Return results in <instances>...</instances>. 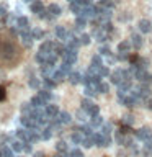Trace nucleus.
<instances>
[{
    "label": "nucleus",
    "instance_id": "nucleus-4",
    "mask_svg": "<svg viewBox=\"0 0 152 157\" xmlns=\"http://www.w3.org/2000/svg\"><path fill=\"white\" fill-rule=\"evenodd\" d=\"M129 71H131V74H132V78H136L137 82H141V83H147V85H152V74L147 72V69L131 66Z\"/></svg>",
    "mask_w": 152,
    "mask_h": 157
},
{
    "label": "nucleus",
    "instance_id": "nucleus-40",
    "mask_svg": "<svg viewBox=\"0 0 152 157\" xmlns=\"http://www.w3.org/2000/svg\"><path fill=\"white\" fill-rule=\"evenodd\" d=\"M144 103H146V108H149V110H152V95L147 98V100H144Z\"/></svg>",
    "mask_w": 152,
    "mask_h": 157
},
{
    "label": "nucleus",
    "instance_id": "nucleus-20",
    "mask_svg": "<svg viewBox=\"0 0 152 157\" xmlns=\"http://www.w3.org/2000/svg\"><path fill=\"white\" fill-rule=\"evenodd\" d=\"M44 10H46V8L43 7V3L39 2V0H36V2L31 3V12H33V13H38V15H39V13H43Z\"/></svg>",
    "mask_w": 152,
    "mask_h": 157
},
{
    "label": "nucleus",
    "instance_id": "nucleus-11",
    "mask_svg": "<svg viewBox=\"0 0 152 157\" xmlns=\"http://www.w3.org/2000/svg\"><path fill=\"white\" fill-rule=\"evenodd\" d=\"M136 137L139 141L144 142L146 139H149V137H152V131L149 129V128H141V129L136 131Z\"/></svg>",
    "mask_w": 152,
    "mask_h": 157
},
{
    "label": "nucleus",
    "instance_id": "nucleus-15",
    "mask_svg": "<svg viewBox=\"0 0 152 157\" xmlns=\"http://www.w3.org/2000/svg\"><path fill=\"white\" fill-rule=\"evenodd\" d=\"M137 26H139V29H141L142 33H150V31H152V23L149 21V20H146V18L139 20Z\"/></svg>",
    "mask_w": 152,
    "mask_h": 157
},
{
    "label": "nucleus",
    "instance_id": "nucleus-28",
    "mask_svg": "<svg viewBox=\"0 0 152 157\" xmlns=\"http://www.w3.org/2000/svg\"><path fill=\"white\" fill-rule=\"evenodd\" d=\"M59 69H61V71H62L64 74H66V75H69V74L72 72V71H70V69H72V64H69V62L64 61V62H62V66L59 67Z\"/></svg>",
    "mask_w": 152,
    "mask_h": 157
},
{
    "label": "nucleus",
    "instance_id": "nucleus-1",
    "mask_svg": "<svg viewBox=\"0 0 152 157\" xmlns=\"http://www.w3.org/2000/svg\"><path fill=\"white\" fill-rule=\"evenodd\" d=\"M20 61V49L12 36L0 34V67H15Z\"/></svg>",
    "mask_w": 152,
    "mask_h": 157
},
{
    "label": "nucleus",
    "instance_id": "nucleus-33",
    "mask_svg": "<svg viewBox=\"0 0 152 157\" xmlns=\"http://www.w3.org/2000/svg\"><path fill=\"white\" fill-rule=\"evenodd\" d=\"M87 116H90V115H88L85 110H78V111H77V118H78L80 121H85V120H87Z\"/></svg>",
    "mask_w": 152,
    "mask_h": 157
},
{
    "label": "nucleus",
    "instance_id": "nucleus-18",
    "mask_svg": "<svg viewBox=\"0 0 152 157\" xmlns=\"http://www.w3.org/2000/svg\"><path fill=\"white\" fill-rule=\"evenodd\" d=\"M48 15H49V20L54 18V17H59V15H61V7L56 3H51L48 7Z\"/></svg>",
    "mask_w": 152,
    "mask_h": 157
},
{
    "label": "nucleus",
    "instance_id": "nucleus-10",
    "mask_svg": "<svg viewBox=\"0 0 152 157\" xmlns=\"http://www.w3.org/2000/svg\"><path fill=\"white\" fill-rule=\"evenodd\" d=\"M101 57H103L101 54H95V56L92 57V66L88 67V69H92L93 72H97V74H98L100 67H101V66H105V64H103V59H101Z\"/></svg>",
    "mask_w": 152,
    "mask_h": 157
},
{
    "label": "nucleus",
    "instance_id": "nucleus-42",
    "mask_svg": "<svg viewBox=\"0 0 152 157\" xmlns=\"http://www.w3.org/2000/svg\"><path fill=\"white\" fill-rule=\"evenodd\" d=\"M25 2H28V3H33V2H36V0H25Z\"/></svg>",
    "mask_w": 152,
    "mask_h": 157
},
{
    "label": "nucleus",
    "instance_id": "nucleus-35",
    "mask_svg": "<svg viewBox=\"0 0 152 157\" xmlns=\"http://www.w3.org/2000/svg\"><path fill=\"white\" fill-rule=\"evenodd\" d=\"M110 92V85H108L106 82H100V93H108Z\"/></svg>",
    "mask_w": 152,
    "mask_h": 157
},
{
    "label": "nucleus",
    "instance_id": "nucleus-3",
    "mask_svg": "<svg viewBox=\"0 0 152 157\" xmlns=\"http://www.w3.org/2000/svg\"><path fill=\"white\" fill-rule=\"evenodd\" d=\"M110 80H111V83H115L118 87L124 82H132V74L127 69H116V71H113L110 74Z\"/></svg>",
    "mask_w": 152,
    "mask_h": 157
},
{
    "label": "nucleus",
    "instance_id": "nucleus-39",
    "mask_svg": "<svg viewBox=\"0 0 152 157\" xmlns=\"http://www.w3.org/2000/svg\"><path fill=\"white\" fill-rule=\"evenodd\" d=\"M29 87H33V88H39V80L33 77L31 80H29Z\"/></svg>",
    "mask_w": 152,
    "mask_h": 157
},
{
    "label": "nucleus",
    "instance_id": "nucleus-24",
    "mask_svg": "<svg viewBox=\"0 0 152 157\" xmlns=\"http://www.w3.org/2000/svg\"><path fill=\"white\" fill-rule=\"evenodd\" d=\"M17 25H18V28L21 29V31H26V29H28V20L23 18V17H20L17 20Z\"/></svg>",
    "mask_w": 152,
    "mask_h": 157
},
{
    "label": "nucleus",
    "instance_id": "nucleus-17",
    "mask_svg": "<svg viewBox=\"0 0 152 157\" xmlns=\"http://www.w3.org/2000/svg\"><path fill=\"white\" fill-rule=\"evenodd\" d=\"M131 44H132V48L136 49H141L142 48V44H144V41H142V38L139 36V34H136V33H132L131 34Z\"/></svg>",
    "mask_w": 152,
    "mask_h": 157
},
{
    "label": "nucleus",
    "instance_id": "nucleus-29",
    "mask_svg": "<svg viewBox=\"0 0 152 157\" xmlns=\"http://www.w3.org/2000/svg\"><path fill=\"white\" fill-rule=\"evenodd\" d=\"M118 61V59H116V56H115V54H108V56H105V62L108 64V66H113V64H115Z\"/></svg>",
    "mask_w": 152,
    "mask_h": 157
},
{
    "label": "nucleus",
    "instance_id": "nucleus-8",
    "mask_svg": "<svg viewBox=\"0 0 152 157\" xmlns=\"http://www.w3.org/2000/svg\"><path fill=\"white\" fill-rule=\"evenodd\" d=\"M115 139H116V142H118L120 146H126V147L132 142L131 134H126V132H123L121 129H118V131L115 132Z\"/></svg>",
    "mask_w": 152,
    "mask_h": 157
},
{
    "label": "nucleus",
    "instance_id": "nucleus-19",
    "mask_svg": "<svg viewBox=\"0 0 152 157\" xmlns=\"http://www.w3.org/2000/svg\"><path fill=\"white\" fill-rule=\"evenodd\" d=\"M67 78H69V82H70V83H74V85H75V83H82L83 75H82V74H78V72H70V74L67 75Z\"/></svg>",
    "mask_w": 152,
    "mask_h": 157
},
{
    "label": "nucleus",
    "instance_id": "nucleus-2",
    "mask_svg": "<svg viewBox=\"0 0 152 157\" xmlns=\"http://www.w3.org/2000/svg\"><path fill=\"white\" fill-rule=\"evenodd\" d=\"M118 101L124 106H134L136 103H139V97L134 93L132 88H127V90H118Z\"/></svg>",
    "mask_w": 152,
    "mask_h": 157
},
{
    "label": "nucleus",
    "instance_id": "nucleus-32",
    "mask_svg": "<svg viewBox=\"0 0 152 157\" xmlns=\"http://www.w3.org/2000/svg\"><path fill=\"white\" fill-rule=\"evenodd\" d=\"M98 5H101V7H106V8H111V10H113V7H115L113 0H100V2H98Z\"/></svg>",
    "mask_w": 152,
    "mask_h": 157
},
{
    "label": "nucleus",
    "instance_id": "nucleus-13",
    "mask_svg": "<svg viewBox=\"0 0 152 157\" xmlns=\"http://www.w3.org/2000/svg\"><path fill=\"white\" fill-rule=\"evenodd\" d=\"M44 113H46L48 120H54L57 115H59V108L56 105H46V108H44Z\"/></svg>",
    "mask_w": 152,
    "mask_h": 157
},
{
    "label": "nucleus",
    "instance_id": "nucleus-16",
    "mask_svg": "<svg viewBox=\"0 0 152 157\" xmlns=\"http://www.w3.org/2000/svg\"><path fill=\"white\" fill-rule=\"evenodd\" d=\"M103 118L100 116V113L98 115H93V116H90V126L93 128V129H98V128H101V124H103Z\"/></svg>",
    "mask_w": 152,
    "mask_h": 157
},
{
    "label": "nucleus",
    "instance_id": "nucleus-21",
    "mask_svg": "<svg viewBox=\"0 0 152 157\" xmlns=\"http://www.w3.org/2000/svg\"><path fill=\"white\" fill-rule=\"evenodd\" d=\"M31 105H33L34 108H41V106H44V105H48V101L43 100V98L39 97V95H36V97H34L33 100H31Z\"/></svg>",
    "mask_w": 152,
    "mask_h": 157
},
{
    "label": "nucleus",
    "instance_id": "nucleus-25",
    "mask_svg": "<svg viewBox=\"0 0 152 157\" xmlns=\"http://www.w3.org/2000/svg\"><path fill=\"white\" fill-rule=\"evenodd\" d=\"M78 39H80V46H88V44H90V41H92V36L90 34H80V36H78Z\"/></svg>",
    "mask_w": 152,
    "mask_h": 157
},
{
    "label": "nucleus",
    "instance_id": "nucleus-12",
    "mask_svg": "<svg viewBox=\"0 0 152 157\" xmlns=\"http://www.w3.org/2000/svg\"><path fill=\"white\" fill-rule=\"evenodd\" d=\"M56 36L59 39H62V41H69V39L72 38V33H69L64 26H57L56 28Z\"/></svg>",
    "mask_w": 152,
    "mask_h": 157
},
{
    "label": "nucleus",
    "instance_id": "nucleus-7",
    "mask_svg": "<svg viewBox=\"0 0 152 157\" xmlns=\"http://www.w3.org/2000/svg\"><path fill=\"white\" fill-rule=\"evenodd\" d=\"M82 110H85L90 116L98 115V113H100V108H98V105H95V103H93L92 100H88V98L82 100Z\"/></svg>",
    "mask_w": 152,
    "mask_h": 157
},
{
    "label": "nucleus",
    "instance_id": "nucleus-23",
    "mask_svg": "<svg viewBox=\"0 0 152 157\" xmlns=\"http://www.w3.org/2000/svg\"><path fill=\"white\" fill-rule=\"evenodd\" d=\"M85 25H87V18L82 17V15H78V17L75 18V28L82 29V28H85Z\"/></svg>",
    "mask_w": 152,
    "mask_h": 157
},
{
    "label": "nucleus",
    "instance_id": "nucleus-9",
    "mask_svg": "<svg viewBox=\"0 0 152 157\" xmlns=\"http://www.w3.org/2000/svg\"><path fill=\"white\" fill-rule=\"evenodd\" d=\"M62 59L69 64H75L77 61V49H72V48H67L66 46V51L62 54Z\"/></svg>",
    "mask_w": 152,
    "mask_h": 157
},
{
    "label": "nucleus",
    "instance_id": "nucleus-27",
    "mask_svg": "<svg viewBox=\"0 0 152 157\" xmlns=\"http://www.w3.org/2000/svg\"><path fill=\"white\" fill-rule=\"evenodd\" d=\"M132 123H134V118H132L131 115H126V116L121 118V124H124V126H131Z\"/></svg>",
    "mask_w": 152,
    "mask_h": 157
},
{
    "label": "nucleus",
    "instance_id": "nucleus-34",
    "mask_svg": "<svg viewBox=\"0 0 152 157\" xmlns=\"http://www.w3.org/2000/svg\"><path fill=\"white\" fill-rule=\"evenodd\" d=\"M98 74H100L101 77H108L111 72H110V69H108L106 66H101V67H100V71H98Z\"/></svg>",
    "mask_w": 152,
    "mask_h": 157
},
{
    "label": "nucleus",
    "instance_id": "nucleus-26",
    "mask_svg": "<svg viewBox=\"0 0 152 157\" xmlns=\"http://www.w3.org/2000/svg\"><path fill=\"white\" fill-rule=\"evenodd\" d=\"M111 129H113L111 123H103L101 128H100V131L103 132V134H106V136H111Z\"/></svg>",
    "mask_w": 152,
    "mask_h": 157
},
{
    "label": "nucleus",
    "instance_id": "nucleus-5",
    "mask_svg": "<svg viewBox=\"0 0 152 157\" xmlns=\"http://www.w3.org/2000/svg\"><path fill=\"white\" fill-rule=\"evenodd\" d=\"M92 141H93V144L98 146V147H108L111 144V136H106V134H103L101 131H97V132H93Z\"/></svg>",
    "mask_w": 152,
    "mask_h": 157
},
{
    "label": "nucleus",
    "instance_id": "nucleus-30",
    "mask_svg": "<svg viewBox=\"0 0 152 157\" xmlns=\"http://www.w3.org/2000/svg\"><path fill=\"white\" fill-rule=\"evenodd\" d=\"M38 95L41 97L43 100H46V101H49V100L52 98V95H51V92H49V90H41V92L38 93Z\"/></svg>",
    "mask_w": 152,
    "mask_h": 157
},
{
    "label": "nucleus",
    "instance_id": "nucleus-31",
    "mask_svg": "<svg viewBox=\"0 0 152 157\" xmlns=\"http://www.w3.org/2000/svg\"><path fill=\"white\" fill-rule=\"evenodd\" d=\"M31 34H33L34 39H43L44 38V31H43V29H33Z\"/></svg>",
    "mask_w": 152,
    "mask_h": 157
},
{
    "label": "nucleus",
    "instance_id": "nucleus-38",
    "mask_svg": "<svg viewBox=\"0 0 152 157\" xmlns=\"http://www.w3.org/2000/svg\"><path fill=\"white\" fill-rule=\"evenodd\" d=\"M57 151H59V152H62V154H64V152H67V144H66L64 141L57 142Z\"/></svg>",
    "mask_w": 152,
    "mask_h": 157
},
{
    "label": "nucleus",
    "instance_id": "nucleus-14",
    "mask_svg": "<svg viewBox=\"0 0 152 157\" xmlns=\"http://www.w3.org/2000/svg\"><path fill=\"white\" fill-rule=\"evenodd\" d=\"M98 93H100V83L85 85V95H87V97H97Z\"/></svg>",
    "mask_w": 152,
    "mask_h": 157
},
{
    "label": "nucleus",
    "instance_id": "nucleus-41",
    "mask_svg": "<svg viewBox=\"0 0 152 157\" xmlns=\"http://www.w3.org/2000/svg\"><path fill=\"white\" fill-rule=\"evenodd\" d=\"M5 97H7V93H5V88H3V87H0V101H3V100H5Z\"/></svg>",
    "mask_w": 152,
    "mask_h": 157
},
{
    "label": "nucleus",
    "instance_id": "nucleus-36",
    "mask_svg": "<svg viewBox=\"0 0 152 157\" xmlns=\"http://www.w3.org/2000/svg\"><path fill=\"white\" fill-rule=\"evenodd\" d=\"M98 52H100L101 56L105 57V56H108V54H111V49H110V46H101V48H100V51H98Z\"/></svg>",
    "mask_w": 152,
    "mask_h": 157
},
{
    "label": "nucleus",
    "instance_id": "nucleus-37",
    "mask_svg": "<svg viewBox=\"0 0 152 157\" xmlns=\"http://www.w3.org/2000/svg\"><path fill=\"white\" fill-rule=\"evenodd\" d=\"M69 157H83V154H82L80 149H72L69 152Z\"/></svg>",
    "mask_w": 152,
    "mask_h": 157
},
{
    "label": "nucleus",
    "instance_id": "nucleus-22",
    "mask_svg": "<svg viewBox=\"0 0 152 157\" xmlns=\"http://www.w3.org/2000/svg\"><path fill=\"white\" fill-rule=\"evenodd\" d=\"M25 144H26V142H21V139L20 141H13L12 142V149L13 151H17V152H21V151H25Z\"/></svg>",
    "mask_w": 152,
    "mask_h": 157
},
{
    "label": "nucleus",
    "instance_id": "nucleus-6",
    "mask_svg": "<svg viewBox=\"0 0 152 157\" xmlns=\"http://www.w3.org/2000/svg\"><path fill=\"white\" fill-rule=\"evenodd\" d=\"M92 36L97 39L98 43H105V41H108L110 39V36H111V33H108L105 28H93V31H92Z\"/></svg>",
    "mask_w": 152,
    "mask_h": 157
}]
</instances>
